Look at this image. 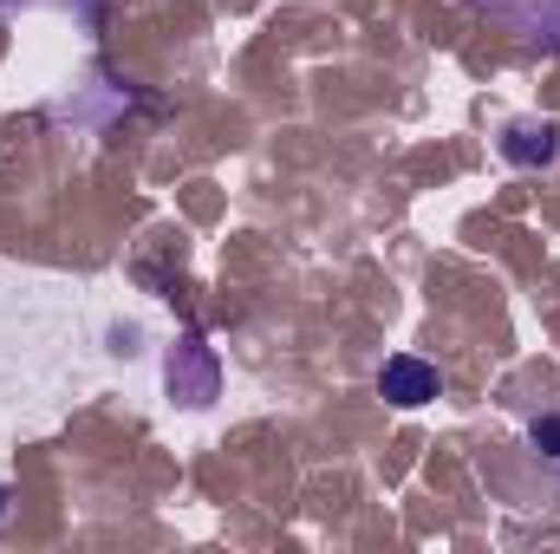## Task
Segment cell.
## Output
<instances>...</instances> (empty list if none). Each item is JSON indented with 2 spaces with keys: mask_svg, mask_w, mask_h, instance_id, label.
Instances as JSON below:
<instances>
[{
  "mask_svg": "<svg viewBox=\"0 0 560 554\" xmlns=\"http://www.w3.org/2000/svg\"><path fill=\"white\" fill-rule=\"evenodd\" d=\"M378 392H385L398 412H418V405H430V399L443 392V379H436V366H430V359L398 353V359H385V366H378Z\"/></svg>",
  "mask_w": 560,
  "mask_h": 554,
  "instance_id": "1",
  "label": "cell"
},
{
  "mask_svg": "<svg viewBox=\"0 0 560 554\" xmlns=\"http://www.w3.org/2000/svg\"><path fill=\"white\" fill-rule=\"evenodd\" d=\"M476 7H489L495 20H509L522 39L560 46V0H476Z\"/></svg>",
  "mask_w": 560,
  "mask_h": 554,
  "instance_id": "2",
  "label": "cell"
},
{
  "mask_svg": "<svg viewBox=\"0 0 560 554\" xmlns=\"http://www.w3.org/2000/svg\"><path fill=\"white\" fill-rule=\"evenodd\" d=\"M555 125H509V138H502V157L509 163H555Z\"/></svg>",
  "mask_w": 560,
  "mask_h": 554,
  "instance_id": "3",
  "label": "cell"
},
{
  "mask_svg": "<svg viewBox=\"0 0 560 554\" xmlns=\"http://www.w3.org/2000/svg\"><path fill=\"white\" fill-rule=\"evenodd\" d=\"M535 443H548V457H560V417H541L535 424Z\"/></svg>",
  "mask_w": 560,
  "mask_h": 554,
  "instance_id": "4",
  "label": "cell"
}]
</instances>
